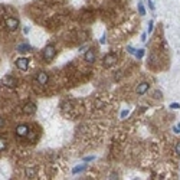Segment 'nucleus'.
I'll list each match as a JSON object with an SVG mask.
<instances>
[{"instance_id":"1","label":"nucleus","mask_w":180,"mask_h":180,"mask_svg":"<svg viewBox=\"0 0 180 180\" xmlns=\"http://www.w3.org/2000/svg\"><path fill=\"white\" fill-rule=\"evenodd\" d=\"M56 52L58 51H56V48H55V45H46L42 51L43 59H45L46 62H51L53 58L56 56Z\"/></svg>"},{"instance_id":"2","label":"nucleus","mask_w":180,"mask_h":180,"mask_svg":"<svg viewBox=\"0 0 180 180\" xmlns=\"http://www.w3.org/2000/svg\"><path fill=\"white\" fill-rule=\"evenodd\" d=\"M5 26L7 28V30L10 32H14V30H17L20 26V22L17 17H13V16H9V17H6L5 20Z\"/></svg>"},{"instance_id":"3","label":"nucleus","mask_w":180,"mask_h":180,"mask_svg":"<svg viewBox=\"0 0 180 180\" xmlns=\"http://www.w3.org/2000/svg\"><path fill=\"white\" fill-rule=\"evenodd\" d=\"M14 134L17 137H22V138H26L30 134V128H29L28 124H19L17 127L14 128Z\"/></svg>"},{"instance_id":"4","label":"nucleus","mask_w":180,"mask_h":180,"mask_svg":"<svg viewBox=\"0 0 180 180\" xmlns=\"http://www.w3.org/2000/svg\"><path fill=\"white\" fill-rule=\"evenodd\" d=\"M16 84H17V79L12 75H6L2 78V85L7 86V88H13V86H16Z\"/></svg>"},{"instance_id":"5","label":"nucleus","mask_w":180,"mask_h":180,"mask_svg":"<svg viewBox=\"0 0 180 180\" xmlns=\"http://www.w3.org/2000/svg\"><path fill=\"white\" fill-rule=\"evenodd\" d=\"M14 65H16V68H17V69H20V71H28L29 59H28V58H19V59H16Z\"/></svg>"},{"instance_id":"6","label":"nucleus","mask_w":180,"mask_h":180,"mask_svg":"<svg viewBox=\"0 0 180 180\" xmlns=\"http://www.w3.org/2000/svg\"><path fill=\"white\" fill-rule=\"evenodd\" d=\"M48 81H49V75H48V72L42 71V72H39L38 75H36V82H38L40 86H45V85H46Z\"/></svg>"},{"instance_id":"7","label":"nucleus","mask_w":180,"mask_h":180,"mask_svg":"<svg viewBox=\"0 0 180 180\" xmlns=\"http://www.w3.org/2000/svg\"><path fill=\"white\" fill-rule=\"evenodd\" d=\"M115 62H117V56H115L114 53H108V55H105L104 56V68L113 67Z\"/></svg>"},{"instance_id":"8","label":"nucleus","mask_w":180,"mask_h":180,"mask_svg":"<svg viewBox=\"0 0 180 180\" xmlns=\"http://www.w3.org/2000/svg\"><path fill=\"white\" fill-rule=\"evenodd\" d=\"M23 113L26 115H30V114H35L36 113V104L35 102H26L23 105Z\"/></svg>"},{"instance_id":"9","label":"nucleus","mask_w":180,"mask_h":180,"mask_svg":"<svg viewBox=\"0 0 180 180\" xmlns=\"http://www.w3.org/2000/svg\"><path fill=\"white\" fill-rule=\"evenodd\" d=\"M95 58H97V55H95V51L91 48V49H88L85 52V56H84V59H85L86 63H92V62L95 61Z\"/></svg>"},{"instance_id":"10","label":"nucleus","mask_w":180,"mask_h":180,"mask_svg":"<svg viewBox=\"0 0 180 180\" xmlns=\"http://www.w3.org/2000/svg\"><path fill=\"white\" fill-rule=\"evenodd\" d=\"M148 88H150V84H147V82H141V84H138L136 92H137L138 95H144L147 91H148Z\"/></svg>"},{"instance_id":"11","label":"nucleus","mask_w":180,"mask_h":180,"mask_svg":"<svg viewBox=\"0 0 180 180\" xmlns=\"http://www.w3.org/2000/svg\"><path fill=\"white\" fill-rule=\"evenodd\" d=\"M16 51L19 53H25V52H32L33 51V48L30 46V45H28V43H20L19 46L16 48Z\"/></svg>"},{"instance_id":"12","label":"nucleus","mask_w":180,"mask_h":180,"mask_svg":"<svg viewBox=\"0 0 180 180\" xmlns=\"http://www.w3.org/2000/svg\"><path fill=\"white\" fill-rule=\"evenodd\" d=\"M6 148H7V140L0 137V151H5Z\"/></svg>"},{"instance_id":"13","label":"nucleus","mask_w":180,"mask_h":180,"mask_svg":"<svg viewBox=\"0 0 180 180\" xmlns=\"http://www.w3.org/2000/svg\"><path fill=\"white\" fill-rule=\"evenodd\" d=\"M134 55H136L138 59H141V58L144 56V49H138V51H136V53H134Z\"/></svg>"},{"instance_id":"14","label":"nucleus","mask_w":180,"mask_h":180,"mask_svg":"<svg viewBox=\"0 0 180 180\" xmlns=\"http://www.w3.org/2000/svg\"><path fill=\"white\" fill-rule=\"evenodd\" d=\"M33 174H35L33 169H26V176H28L29 179H32V177H33Z\"/></svg>"},{"instance_id":"15","label":"nucleus","mask_w":180,"mask_h":180,"mask_svg":"<svg viewBox=\"0 0 180 180\" xmlns=\"http://www.w3.org/2000/svg\"><path fill=\"white\" fill-rule=\"evenodd\" d=\"M82 170H85V166H78V167H75V169L72 170V173H74V174H76V173H79V171H82Z\"/></svg>"},{"instance_id":"16","label":"nucleus","mask_w":180,"mask_h":180,"mask_svg":"<svg viewBox=\"0 0 180 180\" xmlns=\"http://www.w3.org/2000/svg\"><path fill=\"white\" fill-rule=\"evenodd\" d=\"M138 12H140V14H141V16H144V14H146V9H144V6H143L141 3H138Z\"/></svg>"},{"instance_id":"17","label":"nucleus","mask_w":180,"mask_h":180,"mask_svg":"<svg viewBox=\"0 0 180 180\" xmlns=\"http://www.w3.org/2000/svg\"><path fill=\"white\" fill-rule=\"evenodd\" d=\"M174 153H176V154H177V156L180 157V141L177 143V144H176V147H174Z\"/></svg>"},{"instance_id":"18","label":"nucleus","mask_w":180,"mask_h":180,"mask_svg":"<svg viewBox=\"0 0 180 180\" xmlns=\"http://www.w3.org/2000/svg\"><path fill=\"white\" fill-rule=\"evenodd\" d=\"M170 108L179 109V108H180V104H177V102H173V104H170Z\"/></svg>"},{"instance_id":"19","label":"nucleus","mask_w":180,"mask_h":180,"mask_svg":"<svg viewBox=\"0 0 180 180\" xmlns=\"http://www.w3.org/2000/svg\"><path fill=\"white\" fill-rule=\"evenodd\" d=\"M127 51H128V53H131V55L136 53V49H134L133 46H127Z\"/></svg>"},{"instance_id":"20","label":"nucleus","mask_w":180,"mask_h":180,"mask_svg":"<svg viewBox=\"0 0 180 180\" xmlns=\"http://www.w3.org/2000/svg\"><path fill=\"white\" fill-rule=\"evenodd\" d=\"M173 131H174V133H177V134L180 133V124H176L174 127H173Z\"/></svg>"},{"instance_id":"21","label":"nucleus","mask_w":180,"mask_h":180,"mask_svg":"<svg viewBox=\"0 0 180 180\" xmlns=\"http://www.w3.org/2000/svg\"><path fill=\"white\" fill-rule=\"evenodd\" d=\"M147 32H148V33H151V32H153V22H151V20L148 22V29H147Z\"/></svg>"},{"instance_id":"22","label":"nucleus","mask_w":180,"mask_h":180,"mask_svg":"<svg viewBox=\"0 0 180 180\" xmlns=\"http://www.w3.org/2000/svg\"><path fill=\"white\" fill-rule=\"evenodd\" d=\"M154 98H161V92H160V91H156V92H154Z\"/></svg>"},{"instance_id":"23","label":"nucleus","mask_w":180,"mask_h":180,"mask_svg":"<svg viewBox=\"0 0 180 180\" xmlns=\"http://www.w3.org/2000/svg\"><path fill=\"white\" fill-rule=\"evenodd\" d=\"M125 115H128V109H124L123 113H121V118H124Z\"/></svg>"},{"instance_id":"24","label":"nucleus","mask_w":180,"mask_h":180,"mask_svg":"<svg viewBox=\"0 0 180 180\" xmlns=\"http://www.w3.org/2000/svg\"><path fill=\"white\" fill-rule=\"evenodd\" d=\"M148 7H150L151 10H154V5H153V2H151V0H148Z\"/></svg>"},{"instance_id":"25","label":"nucleus","mask_w":180,"mask_h":180,"mask_svg":"<svg viewBox=\"0 0 180 180\" xmlns=\"http://www.w3.org/2000/svg\"><path fill=\"white\" fill-rule=\"evenodd\" d=\"M146 38H147V35H146V33H143V35H141V40H143V42H146V40H147Z\"/></svg>"},{"instance_id":"26","label":"nucleus","mask_w":180,"mask_h":180,"mask_svg":"<svg viewBox=\"0 0 180 180\" xmlns=\"http://www.w3.org/2000/svg\"><path fill=\"white\" fill-rule=\"evenodd\" d=\"M100 42H101V43H102V45H104V43H105V42H107V39H105V36H102V38H101V39H100Z\"/></svg>"},{"instance_id":"27","label":"nucleus","mask_w":180,"mask_h":180,"mask_svg":"<svg viewBox=\"0 0 180 180\" xmlns=\"http://www.w3.org/2000/svg\"><path fill=\"white\" fill-rule=\"evenodd\" d=\"M3 125H5V120L0 117V127H3Z\"/></svg>"}]
</instances>
